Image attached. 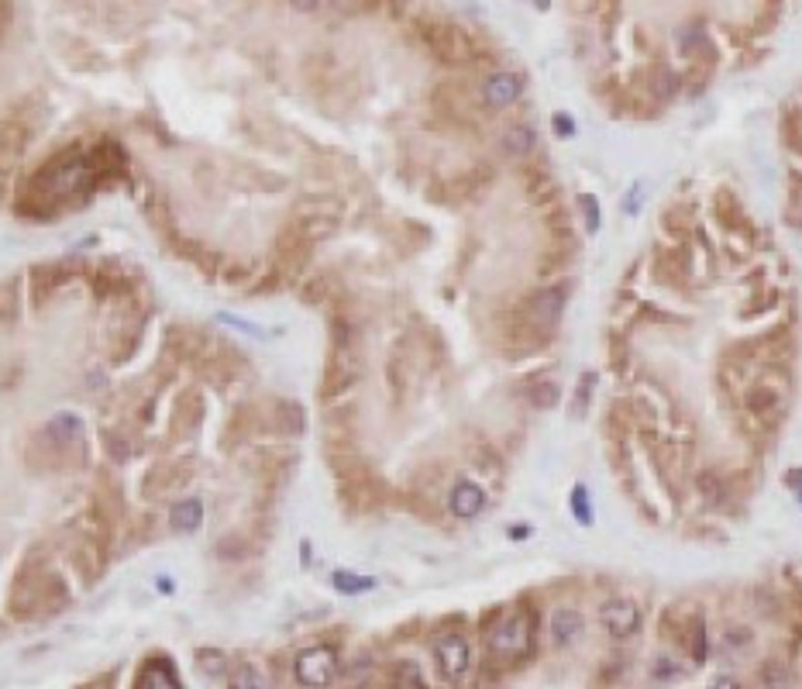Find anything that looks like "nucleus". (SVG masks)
<instances>
[{
	"instance_id": "nucleus-36",
	"label": "nucleus",
	"mask_w": 802,
	"mask_h": 689,
	"mask_svg": "<svg viewBox=\"0 0 802 689\" xmlns=\"http://www.w3.org/2000/svg\"><path fill=\"white\" fill-rule=\"evenodd\" d=\"M551 125H555V135H561V139H569L571 131H575V125H571L569 114H555V118H551Z\"/></svg>"
},
{
	"instance_id": "nucleus-23",
	"label": "nucleus",
	"mask_w": 802,
	"mask_h": 689,
	"mask_svg": "<svg viewBox=\"0 0 802 689\" xmlns=\"http://www.w3.org/2000/svg\"><path fill=\"white\" fill-rule=\"evenodd\" d=\"M79 431H83V424H79V417H73V414H56V417L48 421V435H52V441H59V445L77 441Z\"/></svg>"
},
{
	"instance_id": "nucleus-39",
	"label": "nucleus",
	"mask_w": 802,
	"mask_h": 689,
	"mask_svg": "<svg viewBox=\"0 0 802 689\" xmlns=\"http://www.w3.org/2000/svg\"><path fill=\"white\" fill-rule=\"evenodd\" d=\"M7 25H11V7L0 0V35H4V28H7Z\"/></svg>"
},
{
	"instance_id": "nucleus-28",
	"label": "nucleus",
	"mask_w": 802,
	"mask_h": 689,
	"mask_svg": "<svg viewBox=\"0 0 802 689\" xmlns=\"http://www.w3.org/2000/svg\"><path fill=\"white\" fill-rule=\"evenodd\" d=\"M372 586H375V580H369V576L334 572V590H338V593H365V590H372Z\"/></svg>"
},
{
	"instance_id": "nucleus-11",
	"label": "nucleus",
	"mask_w": 802,
	"mask_h": 689,
	"mask_svg": "<svg viewBox=\"0 0 802 689\" xmlns=\"http://www.w3.org/2000/svg\"><path fill=\"white\" fill-rule=\"evenodd\" d=\"M90 156V166H93V176H97V187L104 183V180H118L128 172V152H124L118 141H100Z\"/></svg>"
},
{
	"instance_id": "nucleus-32",
	"label": "nucleus",
	"mask_w": 802,
	"mask_h": 689,
	"mask_svg": "<svg viewBox=\"0 0 802 689\" xmlns=\"http://www.w3.org/2000/svg\"><path fill=\"white\" fill-rule=\"evenodd\" d=\"M761 683H765V689H788V669L778 662H768L761 673Z\"/></svg>"
},
{
	"instance_id": "nucleus-1",
	"label": "nucleus",
	"mask_w": 802,
	"mask_h": 689,
	"mask_svg": "<svg viewBox=\"0 0 802 689\" xmlns=\"http://www.w3.org/2000/svg\"><path fill=\"white\" fill-rule=\"evenodd\" d=\"M93 187H97V176H93L90 156L83 149H66L31 176L28 201H21V211L25 207L52 211V207L73 204L79 197H87Z\"/></svg>"
},
{
	"instance_id": "nucleus-2",
	"label": "nucleus",
	"mask_w": 802,
	"mask_h": 689,
	"mask_svg": "<svg viewBox=\"0 0 802 689\" xmlns=\"http://www.w3.org/2000/svg\"><path fill=\"white\" fill-rule=\"evenodd\" d=\"M486 644L496 658H507V662H520L530 655L534 648V613L527 607H513V611L499 613L489 631H486Z\"/></svg>"
},
{
	"instance_id": "nucleus-19",
	"label": "nucleus",
	"mask_w": 802,
	"mask_h": 689,
	"mask_svg": "<svg viewBox=\"0 0 802 689\" xmlns=\"http://www.w3.org/2000/svg\"><path fill=\"white\" fill-rule=\"evenodd\" d=\"M66 280H69V273H66V266H62V262H56V266H35V269H31V290H35V303H42V300H46L52 290H59Z\"/></svg>"
},
{
	"instance_id": "nucleus-29",
	"label": "nucleus",
	"mask_w": 802,
	"mask_h": 689,
	"mask_svg": "<svg viewBox=\"0 0 802 689\" xmlns=\"http://www.w3.org/2000/svg\"><path fill=\"white\" fill-rule=\"evenodd\" d=\"M786 141L792 152L802 156V110H788L786 114Z\"/></svg>"
},
{
	"instance_id": "nucleus-17",
	"label": "nucleus",
	"mask_w": 802,
	"mask_h": 689,
	"mask_svg": "<svg viewBox=\"0 0 802 689\" xmlns=\"http://www.w3.org/2000/svg\"><path fill=\"white\" fill-rule=\"evenodd\" d=\"M534 145H538V131L530 125H509L503 135H499V149L513 159H524L534 152Z\"/></svg>"
},
{
	"instance_id": "nucleus-27",
	"label": "nucleus",
	"mask_w": 802,
	"mask_h": 689,
	"mask_svg": "<svg viewBox=\"0 0 802 689\" xmlns=\"http://www.w3.org/2000/svg\"><path fill=\"white\" fill-rule=\"evenodd\" d=\"M17 303H21V293H17V280L0 283V321H11L17 314Z\"/></svg>"
},
{
	"instance_id": "nucleus-30",
	"label": "nucleus",
	"mask_w": 802,
	"mask_h": 689,
	"mask_svg": "<svg viewBox=\"0 0 802 689\" xmlns=\"http://www.w3.org/2000/svg\"><path fill=\"white\" fill-rule=\"evenodd\" d=\"M571 510H575V520H579V524H592V507H589V493L582 483L571 489Z\"/></svg>"
},
{
	"instance_id": "nucleus-35",
	"label": "nucleus",
	"mask_w": 802,
	"mask_h": 689,
	"mask_svg": "<svg viewBox=\"0 0 802 689\" xmlns=\"http://www.w3.org/2000/svg\"><path fill=\"white\" fill-rule=\"evenodd\" d=\"M664 228H672V231H685V228H689V214H685V207L668 211V214H664Z\"/></svg>"
},
{
	"instance_id": "nucleus-38",
	"label": "nucleus",
	"mask_w": 802,
	"mask_h": 689,
	"mask_svg": "<svg viewBox=\"0 0 802 689\" xmlns=\"http://www.w3.org/2000/svg\"><path fill=\"white\" fill-rule=\"evenodd\" d=\"M710 689H744V686L737 683V679H730V675H720V679H716Z\"/></svg>"
},
{
	"instance_id": "nucleus-26",
	"label": "nucleus",
	"mask_w": 802,
	"mask_h": 689,
	"mask_svg": "<svg viewBox=\"0 0 802 689\" xmlns=\"http://www.w3.org/2000/svg\"><path fill=\"white\" fill-rule=\"evenodd\" d=\"M93 283H97V290L108 297V290H128V286H131V276L121 273L118 266H100L93 273Z\"/></svg>"
},
{
	"instance_id": "nucleus-10",
	"label": "nucleus",
	"mask_w": 802,
	"mask_h": 689,
	"mask_svg": "<svg viewBox=\"0 0 802 689\" xmlns=\"http://www.w3.org/2000/svg\"><path fill=\"white\" fill-rule=\"evenodd\" d=\"M486 489L476 483V479H458V483L451 486V493H447V510L455 517H462V520H472L486 510Z\"/></svg>"
},
{
	"instance_id": "nucleus-24",
	"label": "nucleus",
	"mask_w": 802,
	"mask_h": 689,
	"mask_svg": "<svg viewBox=\"0 0 802 689\" xmlns=\"http://www.w3.org/2000/svg\"><path fill=\"white\" fill-rule=\"evenodd\" d=\"M527 400H530L538 410H551L558 400H561V390H558V383L540 379V383H530V386H527Z\"/></svg>"
},
{
	"instance_id": "nucleus-33",
	"label": "nucleus",
	"mask_w": 802,
	"mask_h": 689,
	"mask_svg": "<svg viewBox=\"0 0 802 689\" xmlns=\"http://www.w3.org/2000/svg\"><path fill=\"white\" fill-rule=\"evenodd\" d=\"M579 207H582V214H586L589 235H596V231H600V201H596L592 193H582V197H579Z\"/></svg>"
},
{
	"instance_id": "nucleus-9",
	"label": "nucleus",
	"mask_w": 802,
	"mask_h": 689,
	"mask_svg": "<svg viewBox=\"0 0 802 689\" xmlns=\"http://www.w3.org/2000/svg\"><path fill=\"white\" fill-rule=\"evenodd\" d=\"M524 94V77L520 73H513V69H496L486 77L482 83V100H486V108L493 110H503L509 104H517Z\"/></svg>"
},
{
	"instance_id": "nucleus-22",
	"label": "nucleus",
	"mask_w": 802,
	"mask_h": 689,
	"mask_svg": "<svg viewBox=\"0 0 802 689\" xmlns=\"http://www.w3.org/2000/svg\"><path fill=\"white\" fill-rule=\"evenodd\" d=\"M527 197H530L534 204H548V201H555L558 183L551 180V172H548V170L530 172V176H527Z\"/></svg>"
},
{
	"instance_id": "nucleus-7",
	"label": "nucleus",
	"mask_w": 802,
	"mask_h": 689,
	"mask_svg": "<svg viewBox=\"0 0 802 689\" xmlns=\"http://www.w3.org/2000/svg\"><path fill=\"white\" fill-rule=\"evenodd\" d=\"M565 300H569L565 286H548V290L534 293L524 307V324L534 331L538 338H548V334L555 331L561 311H565Z\"/></svg>"
},
{
	"instance_id": "nucleus-34",
	"label": "nucleus",
	"mask_w": 802,
	"mask_h": 689,
	"mask_svg": "<svg viewBox=\"0 0 802 689\" xmlns=\"http://www.w3.org/2000/svg\"><path fill=\"white\" fill-rule=\"evenodd\" d=\"M654 679H658V683H664V679H668V683H675V679H682V669L672 662V658H658V665H654Z\"/></svg>"
},
{
	"instance_id": "nucleus-21",
	"label": "nucleus",
	"mask_w": 802,
	"mask_h": 689,
	"mask_svg": "<svg viewBox=\"0 0 802 689\" xmlns=\"http://www.w3.org/2000/svg\"><path fill=\"white\" fill-rule=\"evenodd\" d=\"M747 410H751L755 417H775V414L782 410V396H778V390H772V386L755 383V386L747 390Z\"/></svg>"
},
{
	"instance_id": "nucleus-13",
	"label": "nucleus",
	"mask_w": 802,
	"mask_h": 689,
	"mask_svg": "<svg viewBox=\"0 0 802 689\" xmlns=\"http://www.w3.org/2000/svg\"><path fill=\"white\" fill-rule=\"evenodd\" d=\"M135 689H183V683H180L170 658H149L139 669Z\"/></svg>"
},
{
	"instance_id": "nucleus-20",
	"label": "nucleus",
	"mask_w": 802,
	"mask_h": 689,
	"mask_svg": "<svg viewBox=\"0 0 802 689\" xmlns=\"http://www.w3.org/2000/svg\"><path fill=\"white\" fill-rule=\"evenodd\" d=\"M203 524V503L197 497H190V500L176 503L170 514V528L176 534H193L197 528Z\"/></svg>"
},
{
	"instance_id": "nucleus-8",
	"label": "nucleus",
	"mask_w": 802,
	"mask_h": 689,
	"mask_svg": "<svg viewBox=\"0 0 802 689\" xmlns=\"http://www.w3.org/2000/svg\"><path fill=\"white\" fill-rule=\"evenodd\" d=\"M600 624L606 627L610 638L627 642L641 631V607L633 603L631 596H613L600 607Z\"/></svg>"
},
{
	"instance_id": "nucleus-40",
	"label": "nucleus",
	"mask_w": 802,
	"mask_h": 689,
	"mask_svg": "<svg viewBox=\"0 0 802 689\" xmlns=\"http://www.w3.org/2000/svg\"><path fill=\"white\" fill-rule=\"evenodd\" d=\"M87 689H104V686H87Z\"/></svg>"
},
{
	"instance_id": "nucleus-31",
	"label": "nucleus",
	"mask_w": 802,
	"mask_h": 689,
	"mask_svg": "<svg viewBox=\"0 0 802 689\" xmlns=\"http://www.w3.org/2000/svg\"><path fill=\"white\" fill-rule=\"evenodd\" d=\"M231 689H265V679L259 675V669L242 665V669L231 675Z\"/></svg>"
},
{
	"instance_id": "nucleus-37",
	"label": "nucleus",
	"mask_w": 802,
	"mask_h": 689,
	"mask_svg": "<svg viewBox=\"0 0 802 689\" xmlns=\"http://www.w3.org/2000/svg\"><path fill=\"white\" fill-rule=\"evenodd\" d=\"M569 4L579 11V15H586V11H596V7H600V0H569Z\"/></svg>"
},
{
	"instance_id": "nucleus-25",
	"label": "nucleus",
	"mask_w": 802,
	"mask_h": 689,
	"mask_svg": "<svg viewBox=\"0 0 802 689\" xmlns=\"http://www.w3.org/2000/svg\"><path fill=\"white\" fill-rule=\"evenodd\" d=\"M685 644H689V655L695 658V665H703L706 662V621L703 617H693L689 627H685Z\"/></svg>"
},
{
	"instance_id": "nucleus-15",
	"label": "nucleus",
	"mask_w": 802,
	"mask_h": 689,
	"mask_svg": "<svg viewBox=\"0 0 802 689\" xmlns=\"http://www.w3.org/2000/svg\"><path fill=\"white\" fill-rule=\"evenodd\" d=\"M582 613L575 611V607H558L555 613H551V642H555V648H569L579 634H582Z\"/></svg>"
},
{
	"instance_id": "nucleus-14",
	"label": "nucleus",
	"mask_w": 802,
	"mask_h": 689,
	"mask_svg": "<svg viewBox=\"0 0 802 689\" xmlns=\"http://www.w3.org/2000/svg\"><path fill=\"white\" fill-rule=\"evenodd\" d=\"M272 427L279 435H303L307 431V410L296 400H276L272 404Z\"/></svg>"
},
{
	"instance_id": "nucleus-16",
	"label": "nucleus",
	"mask_w": 802,
	"mask_h": 689,
	"mask_svg": "<svg viewBox=\"0 0 802 689\" xmlns=\"http://www.w3.org/2000/svg\"><path fill=\"white\" fill-rule=\"evenodd\" d=\"M31 141V125L28 121H4L0 125V162L17 159Z\"/></svg>"
},
{
	"instance_id": "nucleus-6",
	"label": "nucleus",
	"mask_w": 802,
	"mask_h": 689,
	"mask_svg": "<svg viewBox=\"0 0 802 689\" xmlns=\"http://www.w3.org/2000/svg\"><path fill=\"white\" fill-rule=\"evenodd\" d=\"M434 662H437V673L445 675L447 683H462L468 669H472V644L458 631H445L434 642Z\"/></svg>"
},
{
	"instance_id": "nucleus-3",
	"label": "nucleus",
	"mask_w": 802,
	"mask_h": 689,
	"mask_svg": "<svg viewBox=\"0 0 802 689\" xmlns=\"http://www.w3.org/2000/svg\"><path fill=\"white\" fill-rule=\"evenodd\" d=\"M416 32L424 38L427 52H431L434 59H441L445 66H465L476 59V38L465 32L462 25H455V21L427 17V21L416 25Z\"/></svg>"
},
{
	"instance_id": "nucleus-4",
	"label": "nucleus",
	"mask_w": 802,
	"mask_h": 689,
	"mask_svg": "<svg viewBox=\"0 0 802 689\" xmlns=\"http://www.w3.org/2000/svg\"><path fill=\"white\" fill-rule=\"evenodd\" d=\"M358 373H362V362H358L355 355L352 328H348L344 321H334V348H331V359H327L324 396H341L348 386H355Z\"/></svg>"
},
{
	"instance_id": "nucleus-18",
	"label": "nucleus",
	"mask_w": 802,
	"mask_h": 689,
	"mask_svg": "<svg viewBox=\"0 0 802 689\" xmlns=\"http://www.w3.org/2000/svg\"><path fill=\"white\" fill-rule=\"evenodd\" d=\"M648 90L654 100H662V104H668V100H675L682 90V77L672 69V66H654L648 73Z\"/></svg>"
},
{
	"instance_id": "nucleus-12",
	"label": "nucleus",
	"mask_w": 802,
	"mask_h": 689,
	"mask_svg": "<svg viewBox=\"0 0 802 689\" xmlns=\"http://www.w3.org/2000/svg\"><path fill=\"white\" fill-rule=\"evenodd\" d=\"M193 472V462L190 458H170V462H159L152 472H149V479H145V493L149 497H159V493H170V489H180L183 479Z\"/></svg>"
},
{
	"instance_id": "nucleus-5",
	"label": "nucleus",
	"mask_w": 802,
	"mask_h": 689,
	"mask_svg": "<svg viewBox=\"0 0 802 689\" xmlns=\"http://www.w3.org/2000/svg\"><path fill=\"white\" fill-rule=\"evenodd\" d=\"M338 652L331 644H314V648H303L293 662L296 683L307 689H327L334 679H338Z\"/></svg>"
}]
</instances>
